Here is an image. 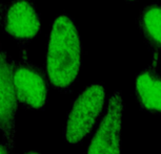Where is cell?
<instances>
[{
  "label": "cell",
  "instance_id": "7",
  "mask_svg": "<svg viewBox=\"0 0 161 154\" xmlns=\"http://www.w3.org/2000/svg\"><path fill=\"white\" fill-rule=\"evenodd\" d=\"M158 58L136 78V98L142 109L161 114V77L158 74Z\"/></svg>",
  "mask_w": 161,
  "mask_h": 154
},
{
  "label": "cell",
  "instance_id": "2",
  "mask_svg": "<svg viewBox=\"0 0 161 154\" xmlns=\"http://www.w3.org/2000/svg\"><path fill=\"white\" fill-rule=\"evenodd\" d=\"M12 78L18 104L32 109L44 106L50 83L47 71L29 61L25 49L19 60L12 59Z\"/></svg>",
  "mask_w": 161,
  "mask_h": 154
},
{
  "label": "cell",
  "instance_id": "8",
  "mask_svg": "<svg viewBox=\"0 0 161 154\" xmlns=\"http://www.w3.org/2000/svg\"><path fill=\"white\" fill-rule=\"evenodd\" d=\"M138 24L150 46L161 49V3L147 5L140 12Z\"/></svg>",
  "mask_w": 161,
  "mask_h": 154
},
{
  "label": "cell",
  "instance_id": "6",
  "mask_svg": "<svg viewBox=\"0 0 161 154\" xmlns=\"http://www.w3.org/2000/svg\"><path fill=\"white\" fill-rule=\"evenodd\" d=\"M1 28L18 44L32 41L40 31V18L32 0H12L4 5Z\"/></svg>",
  "mask_w": 161,
  "mask_h": 154
},
{
  "label": "cell",
  "instance_id": "11",
  "mask_svg": "<svg viewBox=\"0 0 161 154\" xmlns=\"http://www.w3.org/2000/svg\"><path fill=\"white\" fill-rule=\"evenodd\" d=\"M126 1H135V0H126Z\"/></svg>",
  "mask_w": 161,
  "mask_h": 154
},
{
  "label": "cell",
  "instance_id": "3",
  "mask_svg": "<svg viewBox=\"0 0 161 154\" xmlns=\"http://www.w3.org/2000/svg\"><path fill=\"white\" fill-rule=\"evenodd\" d=\"M104 100L105 89L98 83L86 87L77 96L68 117L65 137L69 143L77 144L90 133L103 110Z\"/></svg>",
  "mask_w": 161,
  "mask_h": 154
},
{
  "label": "cell",
  "instance_id": "10",
  "mask_svg": "<svg viewBox=\"0 0 161 154\" xmlns=\"http://www.w3.org/2000/svg\"><path fill=\"white\" fill-rule=\"evenodd\" d=\"M24 154H40V153H37V152H26Z\"/></svg>",
  "mask_w": 161,
  "mask_h": 154
},
{
  "label": "cell",
  "instance_id": "1",
  "mask_svg": "<svg viewBox=\"0 0 161 154\" xmlns=\"http://www.w3.org/2000/svg\"><path fill=\"white\" fill-rule=\"evenodd\" d=\"M80 37L73 19L60 15L54 21L48 39L47 74L55 88L65 90L74 83L81 66Z\"/></svg>",
  "mask_w": 161,
  "mask_h": 154
},
{
  "label": "cell",
  "instance_id": "4",
  "mask_svg": "<svg viewBox=\"0 0 161 154\" xmlns=\"http://www.w3.org/2000/svg\"><path fill=\"white\" fill-rule=\"evenodd\" d=\"M5 3L0 2V28ZM18 101L15 93L12 78V59L0 43V132L3 135L4 146L8 150L14 149L15 116Z\"/></svg>",
  "mask_w": 161,
  "mask_h": 154
},
{
  "label": "cell",
  "instance_id": "9",
  "mask_svg": "<svg viewBox=\"0 0 161 154\" xmlns=\"http://www.w3.org/2000/svg\"><path fill=\"white\" fill-rule=\"evenodd\" d=\"M0 154H10V150L3 145H0Z\"/></svg>",
  "mask_w": 161,
  "mask_h": 154
},
{
  "label": "cell",
  "instance_id": "5",
  "mask_svg": "<svg viewBox=\"0 0 161 154\" xmlns=\"http://www.w3.org/2000/svg\"><path fill=\"white\" fill-rule=\"evenodd\" d=\"M123 99L116 91L108 102L106 112L90 143L87 154H121Z\"/></svg>",
  "mask_w": 161,
  "mask_h": 154
}]
</instances>
